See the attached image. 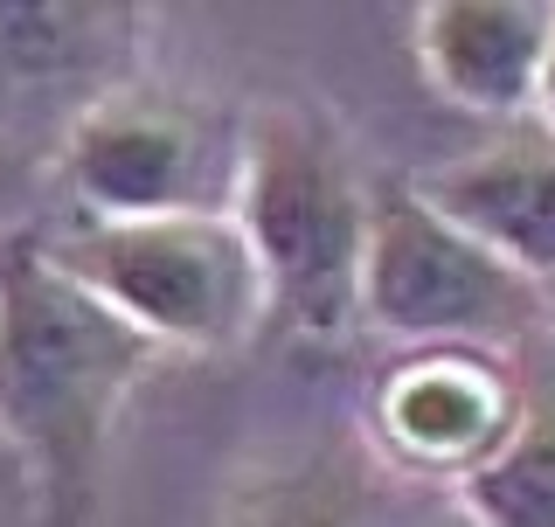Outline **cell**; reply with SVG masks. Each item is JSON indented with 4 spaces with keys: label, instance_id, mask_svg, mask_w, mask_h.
Listing matches in <instances>:
<instances>
[{
    "label": "cell",
    "instance_id": "16",
    "mask_svg": "<svg viewBox=\"0 0 555 527\" xmlns=\"http://www.w3.org/2000/svg\"><path fill=\"white\" fill-rule=\"evenodd\" d=\"M548 298H555V292H548Z\"/></svg>",
    "mask_w": 555,
    "mask_h": 527
},
{
    "label": "cell",
    "instance_id": "8",
    "mask_svg": "<svg viewBox=\"0 0 555 527\" xmlns=\"http://www.w3.org/2000/svg\"><path fill=\"white\" fill-rule=\"evenodd\" d=\"M416 69L473 118H534L542 63L555 42V0H430L416 8Z\"/></svg>",
    "mask_w": 555,
    "mask_h": 527
},
{
    "label": "cell",
    "instance_id": "14",
    "mask_svg": "<svg viewBox=\"0 0 555 527\" xmlns=\"http://www.w3.org/2000/svg\"><path fill=\"white\" fill-rule=\"evenodd\" d=\"M438 527H473V520H465V514H459V506H451V514H444Z\"/></svg>",
    "mask_w": 555,
    "mask_h": 527
},
{
    "label": "cell",
    "instance_id": "5",
    "mask_svg": "<svg viewBox=\"0 0 555 527\" xmlns=\"http://www.w3.org/2000/svg\"><path fill=\"white\" fill-rule=\"evenodd\" d=\"M56 188L83 222H160V216H230L243 181V118L195 91L112 83L77 104L56 139Z\"/></svg>",
    "mask_w": 555,
    "mask_h": 527
},
{
    "label": "cell",
    "instance_id": "1",
    "mask_svg": "<svg viewBox=\"0 0 555 527\" xmlns=\"http://www.w3.org/2000/svg\"><path fill=\"white\" fill-rule=\"evenodd\" d=\"M167 355L83 292L42 236L0 243V437L49 527H83L126 402Z\"/></svg>",
    "mask_w": 555,
    "mask_h": 527
},
{
    "label": "cell",
    "instance_id": "4",
    "mask_svg": "<svg viewBox=\"0 0 555 527\" xmlns=\"http://www.w3.org/2000/svg\"><path fill=\"white\" fill-rule=\"evenodd\" d=\"M361 326L396 347H520L555 333V298L486 250L473 230L444 216L416 181L375 188L369 264H361Z\"/></svg>",
    "mask_w": 555,
    "mask_h": 527
},
{
    "label": "cell",
    "instance_id": "11",
    "mask_svg": "<svg viewBox=\"0 0 555 527\" xmlns=\"http://www.w3.org/2000/svg\"><path fill=\"white\" fill-rule=\"evenodd\" d=\"M473 527H555V333L528 347V402L507 445L451 493Z\"/></svg>",
    "mask_w": 555,
    "mask_h": 527
},
{
    "label": "cell",
    "instance_id": "12",
    "mask_svg": "<svg viewBox=\"0 0 555 527\" xmlns=\"http://www.w3.org/2000/svg\"><path fill=\"white\" fill-rule=\"evenodd\" d=\"M42 181H56V160H42L28 139H14L0 126V236L28 230L35 202H42Z\"/></svg>",
    "mask_w": 555,
    "mask_h": 527
},
{
    "label": "cell",
    "instance_id": "15",
    "mask_svg": "<svg viewBox=\"0 0 555 527\" xmlns=\"http://www.w3.org/2000/svg\"><path fill=\"white\" fill-rule=\"evenodd\" d=\"M0 243H8V236H0Z\"/></svg>",
    "mask_w": 555,
    "mask_h": 527
},
{
    "label": "cell",
    "instance_id": "10",
    "mask_svg": "<svg viewBox=\"0 0 555 527\" xmlns=\"http://www.w3.org/2000/svg\"><path fill=\"white\" fill-rule=\"evenodd\" d=\"M139 56V8L104 0H0V91H63L77 83L83 104L112 83H132Z\"/></svg>",
    "mask_w": 555,
    "mask_h": 527
},
{
    "label": "cell",
    "instance_id": "2",
    "mask_svg": "<svg viewBox=\"0 0 555 527\" xmlns=\"http://www.w3.org/2000/svg\"><path fill=\"white\" fill-rule=\"evenodd\" d=\"M375 181L347 132L306 104L243 112L236 230L271 292V320L299 340H347L361 326V264H369Z\"/></svg>",
    "mask_w": 555,
    "mask_h": 527
},
{
    "label": "cell",
    "instance_id": "6",
    "mask_svg": "<svg viewBox=\"0 0 555 527\" xmlns=\"http://www.w3.org/2000/svg\"><path fill=\"white\" fill-rule=\"evenodd\" d=\"M528 402V347H396L369 382L361 437L403 479L430 493H459L473 472L507 445Z\"/></svg>",
    "mask_w": 555,
    "mask_h": 527
},
{
    "label": "cell",
    "instance_id": "7",
    "mask_svg": "<svg viewBox=\"0 0 555 527\" xmlns=\"http://www.w3.org/2000/svg\"><path fill=\"white\" fill-rule=\"evenodd\" d=\"M451 493L403 479L369 437H299L250 459L216 527H438Z\"/></svg>",
    "mask_w": 555,
    "mask_h": 527
},
{
    "label": "cell",
    "instance_id": "13",
    "mask_svg": "<svg viewBox=\"0 0 555 527\" xmlns=\"http://www.w3.org/2000/svg\"><path fill=\"white\" fill-rule=\"evenodd\" d=\"M534 118L555 126V42H548V63H542V98H534Z\"/></svg>",
    "mask_w": 555,
    "mask_h": 527
},
{
    "label": "cell",
    "instance_id": "9",
    "mask_svg": "<svg viewBox=\"0 0 555 527\" xmlns=\"http://www.w3.org/2000/svg\"><path fill=\"white\" fill-rule=\"evenodd\" d=\"M430 202L459 230H473L486 250H500L514 271L555 292V126L514 118L486 146L416 173Z\"/></svg>",
    "mask_w": 555,
    "mask_h": 527
},
{
    "label": "cell",
    "instance_id": "3",
    "mask_svg": "<svg viewBox=\"0 0 555 527\" xmlns=\"http://www.w3.org/2000/svg\"><path fill=\"white\" fill-rule=\"evenodd\" d=\"M42 250L139 326L167 361L243 355L271 320V292L236 216H160V222H83L42 236Z\"/></svg>",
    "mask_w": 555,
    "mask_h": 527
}]
</instances>
